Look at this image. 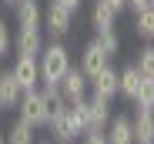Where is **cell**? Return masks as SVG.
<instances>
[{"instance_id": "6da1fadb", "label": "cell", "mask_w": 154, "mask_h": 144, "mask_svg": "<svg viewBox=\"0 0 154 144\" xmlns=\"http://www.w3.org/2000/svg\"><path fill=\"white\" fill-rule=\"evenodd\" d=\"M37 67H40V87H57L60 77L67 74V67H70V51L60 40L44 44L40 54H37Z\"/></svg>"}, {"instance_id": "7a4b0ae2", "label": "cell", "mask_w": 154, "mask_h": 144, "mask_svg": "<svg viewBox=\"0 0 154 144\" xmlns=\"http://www.w3.org/2000/svg\"><path fill=\"white\" fill-rule=\"evenodd\" d=\"M47 131H50V141L54 144H74L87 127H84V117H81V107L77 104H67V111L54 114L47 121Z\"/></svg>"}, {"instance_id": "3957f363", "label": "cell", "mask_w": 154, "mask_h": 144, "mask_svg": "<svg viewBox=\"0 0 154 144\" xmlns=\"http://www.w3.org/2000/svg\"><path fill=\"white\" fill-rule=\"evenodd\" d=\"M17 117H20L23 124H30L34 131L47 127L50 114H47V97H44V90H40V87H34V90H23V94H20V104H17Z\"/></svg>"}, {"instance_id": "277c9868", "label": "cell", "mask_w": 154, "mask_h": 144, "mask_svg": "<svg viewBox=\"0 0 154 144\" xmlns=\"http://www.w3.org/2000/svg\"><path fill=\"white\" fill-rule=\"evenodd\" d=\"M77 107H81V117H84V127L87 131H104L107 121H111V101L104 97H81V101H74Z\"/></svg>"}, {"instance_id": "5b68a950", "label": "cell", "mask_w": 154, "mask_h": 144, "mask_svg": "<svg viewBox=\"0 0 154 144\" xmlns=\"http://www.w3.org/2000/svg\"><path fill=\"white\" fill-rule=\"evenodd\" d=\"M44 30L50 34V37H64V34H70V27H74V14L67 10V7H60V4H54V0H50V7L44 10Z\"/></svg>"}, {"instance_id": "8992f818", "label": "cell", "mask_w": 154, "mask_h": 144, "mask_svg": "<svg viewBox=\"0 0 154 144\" xmlns=\"http://www.w3.org/2000/svg\"><path fill=\"white\" fill-rule=\"evenodd\" d=\"M10 74H14V81L20 84V90H34V87H40V67H37V57L17 54Z\"/></svg>"}, {"instance_id": "52a82bcc", "label": "cell", "mask_w": 154, "mask_h": 144, "mask_svg": "<svg viewBox=\"0 0 154 144\" xmlns=\"http://www.w3.org/2000/svg\"><path fill=\"white\" fill-rule=\"evenodd\" d=\"M87 84H91V81H87V74H84L81 67H74V64H70V67H67V74L60 77V84H57V87H60V94H64V101H67V104H74V101L87 97Z\"/></svg>"}, {"instance_id": "ba28073f", "label": "cell", "mask_w": 154, "mask_h": 144, "mask_svg": "<svg viewBox=\"0 0 154 144\" xmlns=\"http://www.w3.org/2000/svg\"><path fill=\"white\" fill-rule=\"evenodd\" d=\"M91 94H94V97H104V101H111L114 97V94H117V70L107 64L104 70H97V74L91 77Z\"/></svg>"}, {"instance_id": "9c48e42d", "label": "cell", "mask_w": 154, "mask_h": 144, "mask_svg": "<svg viewBox=\"0 0 154 144\" xmlns=\"http://www.w3.org/2000/svg\"><path fill=\"white\" fill-rule=\"evenodd\" d=\"M40 47H44V34H40V27H20V30H17V37H14V51H17V54L37 57Z\"/></svg>"}, {"instance_id": "30bf717a", "label": "cell", "mask_w": 154, "mask_h": 144, "mask_svg": "<svg viewBox=\"0 0 154 144\" xmlns=\"http://www.w3.org/2000/svg\"><path fill=\"white\" fill-rule=\"evenodd\" d=\"M131 131H134V144H154V111L137 107V114L131 117Z\"/></svg>"}, {"instance_id": "8fae6325", "label": "cell", "mask_w": 154, "mask_h": 144, "mask_svg": "<svg viewBox=\"0 0 154 144\" xmlns=\"http://www.w3.org/2000/svg\"><path fill=\"white\" fill-rule=\"evenodd\" d=\"M107 64H111V57H107V54L97 47V40H91V44L84 47V54H81V64H77V67H81L84 74H87V81H91V77L97 74V70H104Z\"/></svg>"}, {"instance_id": "7c38bea8", "label": "cell", "mask_w": 154, "mask_h": 144, "mask_svg": "<svg viewBox=\"0 0 154 144\" xmlns=\"http://www.w3.org/2000/svg\"><path fill=\"white\" fill-rule=\"evenodd\" d=\"M104 134H107V141H111V144H134L131 117H124V114H111V121H107Z\"/></svg>"}, {"instance_id": "4fadbf2b", "label": "cell", "mask_w": 154, "mask_h": 144, "mask_svg": "<svg viewBox=\"0 0 154 144\" xmlns=\"http://www.w3.org/2000/svg\"><path fill=\"white\" fill-rule=\"evenodd\" d=\"M14 17H17V27H40V20H44L40 0H17Z\"/></svg>"}, {"instance_id": "5bb4252c", "label": "cell", "mask_w": 154, "mask_h": 144, "mask_svg": "<svg viewBox=\"0 0 154 144\" xmlns=\"http://www.w3.org/2000/svg\"><path fill=\"white\" fill-rule=\"evenodd\" d=\"M141 81H144V74H141L134 64H127L124 70H117V94H124L127 101H134L137 90H141Z\"/></svg>"}, {"instance_id": "9a60e30c", "label": "cell", "mask_w": 154, "mask_h": 144, "mask_svg": "<svg viewBox=\"0 0 154 144\" xmlns=\"http://www.w3.org/2000/svg\"><path fill=\"white\" fill-rule=\"evenodd\" d=\"M114 23H117V14L104 4V0H94L91 4V27L94 30H111Z\"/></svg>"}, {"instance_id": "2e32d148", "label": "cell", "mask_w": 154, "mask_h": 144, "mask_svg": "<svg viewBox=\"0 0 154 144\" xmlns=\"http://www.w3.org/2000/svg\"><path fill=\"white\" fill-rule=\"evenodd\" d=\"M134 34L141 40H154V10L151 7H144V10L134 14Z\"/></svg>"}, {"instance_id": "e0dca14e", "label": "cell", "mask_w": 154, "mask_h": 144, "mask_svg": "<svg viewBox=\"0 0 154 144\" xmlns=\"http://www.w3.org/2000/svg\"><path fill=\"white\" fill-rule=\"evenodd\" d=\"M7 144H37V141H34V127L23 124L20 117H17V124L7 131Z\"/></svg>"}, {"instance_id": "ac0fdd59", "label": "cell", "mask_w": 154, "mask_h": 144, "mask_svg": "<svg viewBox=\"0 0 154 144\" xmlns=\"http://www.w3.org/2000/svg\"><path fill=\"white\" fill-rule=\"evenodd\" d=\"M94 40H97V47H100L107 57H114V54L121 51V37H117V30H114V27H111V30H97V37H94Z\"/></svg>"}, {"instance_id": "d6986e66", "label": "cell", "mask_w": 154, "mask_h": 144, "mask_svg": "<svg viewBox=\"0 0 154 144\" xmlns=\"http://www.w3.org/2000/svg\"><path fill=\"white\" fill-rule=\"evenodd\" d=\"M134 67L141 70L144 77H154V44H147V47H141V51H137Z\"/></svg>"}, {"instance_id": "ffe728a7", "label": "cell", "mask_w": 154, "mask_h": 144, "mask_svg": "<svg viewBox=\"0 0 154 144\" xmlns=\"http://www.w3.org/2000/svg\"><path fill=\"white\" fill-rule=\"evenodd\" d=\"M134 107L154 111V77H144L141 81V90H137V97H134Z\"/></svg>"}, {"instance_id": "44dd1931", "label": "cell", "mask_w": 154, "mask_h": 144, "mask_svg": "<svg viewBox=\"0 0 154 144\" xmlns=\"http://www.w3.org/2000/svg\"><path fill=\"white\" fill-rule=\"evenodd\" d=\"M10 47H14V37H10V30H7V23L0 20V60L10 54Z\"/></svg>"}, {"instance_id": "7402d4cb", "label": "cell", "mask_w": 154, "mask_h": 144, "mask_svg": "<svg viewBox=\"0 0 154 144\" xmlns=\"http://www.w3.org/2000/svg\"><path fill=\"white\" fill-rule=\"evenodd\" d=\"M81 144H111L104 131H84L81 134Z\"/></svg>"}, {"instance_id": "603a6c76", "label": "cell", "mask_w": 154, "mask_h": 144, "mask_svg": "<svg viewBox=\"0 0 154 144\" xmlns=\"http://www.w3.org/2000/svg\"><path fill=\"white\" fill-rule=\"evenodd\" d=\"M144 7H151V0H124V10H131V14L144 10Z\"/></svg>"}, {"instance_id": "cb8c5ba5", "label": "cell", "mask_w": 154, "mask_h": 144, "mask_svg": "<svg viewBox=\"0 0 154 144\" xmlns=\"http://www.w3.org/2000/svg\"><path fill=\"white\" fill-rule=\"evenodd\" d=\"M54 4H60V7H67L70 14H77V10L84 7V0H54Z\"/></svg>"}, {"instance_id": "d4e9b609", "label": "cell", "mask_w": 154, "mask_h": 144, "mask_svg": "<svg viewBox=\"0 0 154 144\" xmlns=\"http://www.w3.org/2000/svg\"><path fill=\"white\" fill-rule=\"evenodd\" d=\"M104 4H107L114 14H121V10H124V0H104Z\"/></svg>"}, {"instance_id": "484cf974", "label": "cell", "mask_w": 154, "mask_h": 144, "mask_svg": "<svg viewBox=\"0 0 154 144\" xmlns=\"http://www.w3.org/2000/svg\"><path fill=\"white\" fill-rule=\"evenodd\" d=\"M0 144H7V131H0Z\"/></svg>"}, {"instance_id": "4316f807", "label": "cell", "mask_w": 154, "mask_h": 144, "mask_svg": "<svg viewBox=\"0 0 154 144\" xmlns=\"http://www.w3.org/2000/svg\"><path fill=\"white\" fill-rule=\"evenodd\" d=\"M4 4H17V0H4Z\"/></svg>"}, {"instance_id": "83f0119b", "label": "cell", "mask_w": 154, "mask_h": 144, "mask_svg": "<svg viewBox=\"0 0 154 144\" xmlns=\"http://www.w3.org/2000/svg\"><path fill=\"white\" fill-rule=\"evenodd\" d=\"M40 144H54V141H40Z\"/></svg>"}, {"instance_id": "f1b7e54d", "label": "cell", "mask_w": 154, "mask_h": 144, "mask_svg": "<svg viewBox=\"0 0 154 144\" xmlns=\"http://www.w3.org/2000/svg\"><path fill=\"white\" fill-rule=\"evenodd\" d=\"M151 10H154V0H151Z\"/></svg>"}, {"instance_id": "f546056e", "label": "cell", "mask_w": 154, "mask_h": 144, "mask_svg": "<svg viewBox=\"0 0 154 144\" xmlns=\"http://www.w3.org/2000/svg\"><path fill=\"white\" fill-rule=\"evenodd\" d=\"M0 4H4V0H0Z\"/></svg>"}]
</instances>
